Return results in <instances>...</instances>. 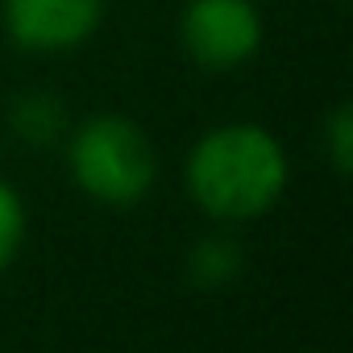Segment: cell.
<instances>
[{
	"instance_id": "cell-7",
	"label": "cell",
	"mask_w": 353,
	"mask_h": 353,
	"mask_svg": "<svg viewBox=\"0 0 353 353\" xmlns=\"http://www.w3.org/2000/svg\"><path fill=\"white\" fill-rule=\"evenodd\" d=\"M26 241V204L9 179H0V274L13 266Z\"/></svg>"
},
{
	"instance_id": "cell-3",
	"label": "cell",
	"mask_w": 353,
	"mask_h": 353,
	"mask_svg": "<svg viewBox=\"0 0 353 353\" xmlns=\"http://www.w3.org/2000/svg\"><path fill=\"white\" fill-rule=\"evenodd\" d=\"M174 34L179 50L200 71H237L258 59L266 17L258 0H183Z\"/></svg>"
},
{
	"instance_id": "cell-1",
	"label": "cell",
	"mask_w": 353,
	"mask_h": 353,
	"mask_svg": "<svg viewBox=\"0 0 353 353\" xmlns=\"http://www.w3.org/2000/svg\"><path fill=\"white\" fill-rule=\"evenodd\" d=\"M183 183L204 216L241 225L266 216L283 200L291 183V162L283 141L266 125L225 121L200 133L188 150Z\"/></svg>"
},
{
	"instance_id": "cell-4",
	"label": "cell",
	"mask_w": 353,
	"mask_h": 353,
	"mask_svg": "<svg viewBox=\"0 0 353 353\" xmlns=\"http://www.w3.org/2000/svg\"><path fill=\"white\" fill-rule=\"evenodd\" d=\"M108 17V0H0L5 38L26 54H71Z\"/></svg>"
},
{
	"instance_id": "cell-2",
	"label": "cell",
	"mask_w": 353,
	"mask_h": 353,
	"mask_svg": "<svg viewBox=\"0 0 353 353\" xmlns=\"http://www.w3.org/2000/svg\"><path fill=\"white\" fill-rule=\"evenodd\" d=\"M67 170L75 188L104 208H133L158 179V150L125 112H96L67 129Z\"/></svg>"
},
{
	"instance_id": "cell-6",
	"label": "cell",
	"mask_w": 353,
	"mask_h": 353,
	"mask_svg": "<svg viewBox=\"0 0 353 353\" xmlns=\"http://www.w3.org/2000/svg\"><path fill=\"white\" fill-rule=\"evenodd\" d=\"M241 270V250L229 237H208L192 250V279L204 287H221Z\"/></svg>"
},
{
	"instance_id": "cell-8",
	"label": "cell",
	"mask_w": 353,
	"mask_h": 353,
	"mask_svg": "<svg viewBox=\"0 0 353 353\" xmlns=\"http://www.w3.org/2000/svg\"><path fill=\"white\" fill-rule=\"evenodd\" d=\"M324 150H328L332 170L349 174V166H353V108L349 104H336L324 117Z\"/></svg>"
},
{
	"instance_id": "cell-5",
	"label": "cell",
	"mask_w": 353,
	"mask_h": 353,
	"mask_svg": "<svg viewBox=\"0 0 353 353\" xmlns=\"http://www.w3.org/2000/svg\"><path fill=\"white\" fill-rule=\"evenodd\" d=\"M9 129L26 141V145H54L71 121H67V104L50 92H26L9 104Z\"/></svg>"
}]
</instances>
